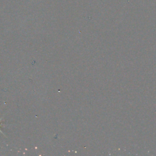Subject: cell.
I'll use <instances>...</instances> for the list:
<instances>
[{
  "mask_svg": "<svg viewBox=\"0 0 156 156\" xmlns=\"http://www.w3.org/2000/svg\"><path fill=\"white\" fill-rule=\"evenodd\" d=\"M1 119H2V118H0V121H1ZM0 132H1V133H2V134H4V133H2V131H1V130H0Z\"/></svg>",
  "mask_w": 156,
  "mask_h": 156,
  "instance_id": "cell-1",
  "label": "cell"
}]
</instances>
